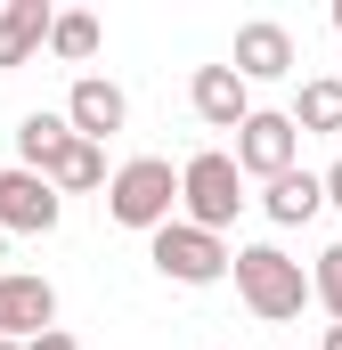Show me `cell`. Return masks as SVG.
<instances>
[{"label":"cell","instance_id":"obj_1","mask_svg":"<svg viewBox=\"0 0 342 350\" xmlns=\"http://www.w3.org/2000/svg\"><path fill=\"white\" fill-rule=\"evenodd\" d=\"M237 293H245V310H253L261 326H285V318H302V301H318V285L302 277L293 253H277V245H237Z\"/></svg>","mask_w":342,"mask_h":350},{"label":"cell","instance_id":"obj_2","mask_svg":"<svg viewBox=\"0 0 342 350\" xmlns=\"http://www.w3.org/2000/svg\"><path fill=\"white\" fill-rule=\"evenodd\" d=\"M106 220L114 228H139V237H155L179 220V172H171L163 155H131L114 187H106Z\"/></svg>","mask_w":342,"mask_h":350},{"label":"cell","instance_id":"obj_3","mask_svg":"<svg viewBox=\"0 0 342 350\" xmlns=\"http://www.w3.org/2000/svg\"><path fill=\"white\" fill-rule=\"evenodd\" d=\"M245 204H253V196H245V172H237V155H228V147H204V155H187V163H179V220H196V228L228 237V220H237Z\"/></svg>","mask_w":342,"mask_h":350},{"label":"cell","instance_id":"obj_4","mask_svg":"<svg viewBox=\"0 0 342 350\" xmlns=\"http://www.w3.org/2000/svg\"><path fill=\"white\" fill-rule=\"evenodd\" d=\"M147 261H155V277H171V285H220V277L237 269V253H228V237H212V228H196V220H171V228L147 237Z\"/></svg>","mask_w":342,"mask_h":350},{"label":"cell","instance_id":"obj_5","mask_svg":"<svg viewBox=\"0 0 342 350\" xmlns=\"http://www.w3.org/2000/svg\"><path fill=\"white\" fill-rule=\"evenodd\" d=\"M293 155H302V131H293V114L253 106V122L237 131V172L269 187V179H285V172H293Z\"/></svg>","mask_w":342,"mask_h":350},{"label":"cell","instance_id":"obj_6","mask_svg":"<svg viewBox=\"0 0 342 350\" xmlns=\"http://www.w3.org/2000/svg\"><path fill=\"white\" fill-rule=\"evenodd\" d=\"M57 220H66V196L41 172H25V163L0 172V237H49Z\"/></svg>","mask_w":342,"mask_h":350},{"label":"cell","instance_id":"obj_7","mask_svg":"<svg viewBox=\"0 0 342 350\" xmlns=\"http://www.w3.org/2000/svg\"><path fill=\"white\" fill-rule=\"evenodd\" d=\"M49 326H57V285L33 277V269H8L0 277V334L8 342H41Z\"/></svg>","mask_w":342,"mask_h":350},{"label":"cell","instance_id":"obj_8","mask_svg":"<svg viewBox=\"0 0 342 350\" xmlns=\"http://www.w3.org/2000/svg\"><path fill=\"white\" fill-rule=\"evenodd\" d=\"M187 106H196V122H212V131H245V122H253V82H245L237 66H196Z\"/></svg>","mask_w":342,"mask_h":350},{"label":"cell","instance_id":"obj_9","mask_svg":"<svg viewBox=\"0 0 342 350\" xmlns=\"http://www.w3.org/2000/svg\"><path fill=\"white\" fill-rule=\"evenodd\" d=\"M66 122H74V139H114L122 122H131V98H122V82H106V74H74V90H66Z\"/></svg>","mask_w":342,"mask_h":350},{"label":"cell","instance_id":"obj_10","mask_svg":"<svg viewBox=\"0 0 342 350\" xmlns=\"http://www.w3.org/2000/svg\"><path fill=\"white\" fill-rule=\"evenodd\" d=\"M245 82H285L293 66H302V49H293V33L277 25V16H253V25H237V57H228Z\"/></svg>","mask_w":342,"mask_h":350},{"label":"cell","instance_id":"obj_11","mask_svg":"<svg viewBox=\"0 0 342 350\" xmlns=\"http://www.w3.org/2000/svg\"><path fill=\"white\" fill-rule=\"evenodd\" d=\"M49 33H57V8H49V0H8V8H0V74L33 66V57L49 49Z\"/></svg>","mask_w":342,"mask_h":350},{"label":"cell","instance_id":"obj_12","mask_svg":"<svg viewBox=\"0 0 342 350\" xmlns=\"http://www.w3.org/2000/svg\"><path fill=\"white\" fill-rule=\"evenodd\" d=\"M261 212H269L277 228L318 220V212H326V172H302V163H293L285 179H269V187H261Z\"/></svg>","mask_w":342,"mask_h":350},{"label":"cell","instance_id":"obj_13","mask_svg":"<svg viewBox=\"0 0 342 350\" xmlns=\"http://www.w3.org/2000/svg\"><path fill=\"white\" fill-rule=\"evenodd\" d=\"M49 187H57V196H90V187H114V172H106V147H98V139H66V147H57V163H49Z\"/></svg>","mask_w":342,"mask_h":350},{"label":"cell","instance_id":"obj_14","mask_svg":"<svg viewBox=\"0 0 342 350\" xmlns=\"http://www.w3.org/2000/svg\"><path fill=\"white\" fill-rule=\"evenodd\" d=\"M285 114H293V131H302V139H318V131H342V74H318V82H302V98H293Z\"/></svg>","mask_w":342,"mask_h":350},{"label":"cell","instance_id":"obj_15","mask_svg":"<svg viewBox=\"0 0 342 350\" xmlns=\"http://www.w3.org/2000/svg\"><path fill=\"white\" fill-rule=\"evenodd\" d=\"M66 139H74L66 114H25V122H16V155H25V172H49Z\"/></svg>","mask_w":342,"mask_h":350},{"label":"cell","instance_id":"obj_16","mask_svg":"<svg viewBox=\"0 0 342 350\" xmlns=\"http://www.w3.org/2000/svg\"><path fill=\"white\" fill-rule=\"evenodd\" d=\"M49 57H66V66H90V57H98V16H90V8H57Z\"/></svg>","mask_w":342,"mask_h":350},{"label":"cell","instance_id":"obj_17","mask_svg":"<svg viewBox=\"0 0 342 350\" xmlns=\"http://www.w3.org/2000/svg\"><path fill=\"white\" fill-rule=\"evenodd\" d=\"M310 285H318V310L342 326V245H326L318 253V269H310Z\"/></svg>","mask_w":342,"mask_h":350},{"label":"cell","instance_id":"obj_18","mask_svg":"<svg viewBox=\"0 0 342 350\" xmlns=\"http://www.w3.org/2000/svg\"><path fill=\"white\" fill-rule=\"evenodd\" d=\"M25 350H82V342H74V334H66V326H49V334H41V342H25Z\"/></svg>","mask_w":342,"mask_h":350},{"label":"cell","instance_id":"obj_19","mask_svg":"<svg viewBox=\"0 0 342 350\" xmlns=\"http://www.w3.org/2000/svg\"><path fill=\"white\" fill-rule=\"evenodd\" d=\"M326 204H334V212H342V155H334V163H326Z\"/></svg>","mask_w":342,"mask_h":350},{"label":"cell","instance_id":"obj_20","mask_svg":"<svg viewBox=\"0 0 342 350\" xmlns=\"http://www.w3.org/2000/svg\"><path fill=\"white\" fill-rule=\"evenodd\" d=\"M326 350H342V326H326Z\"/></svg>","mask_w":342,"mask_h":350},{"label":"cell","instance_id":"obj_21","mask_svg":"<svg viewBox=\"0 0 342 350\" xmlns=\"http://www.w3.org/2000/svg\"><path fill=\"white\" fill-rule=\"evenodd\" d=\"M0 277H8V237H0Z\"/></svg>","mask_w":342,"mask_h":350},{"label":"cell","instance_id":"obj_22","mask_svg":"<svg viewBox=\"0 0 342 350\" xmlns=\"http://www.w3.org/2000/svg\"><path fill=\"white\" fill-rule=\"evenodd\" d=\"M0 350H25V342H8V334H0Z\"/></svg>","mask_w":342,"mask_h":350},{"label":"cell","instance_id":"obj_23","mask_svg":"<svg viewBox=\"0 0 342 350\" xmlns=\"http://www.w3.org/2000/svg\"><path fill=\"white\" fill-rule=\"evenodd\" d=\"M334 33H342V0H334Z\"/></svg>","mask_w":342,"mask_h":350}]
</instances>
